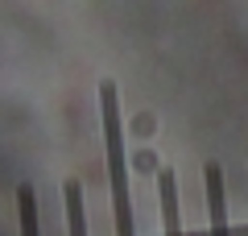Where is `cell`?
Wrapping results in <instances>:
<instances>
[{
	"label": "cell",
	"mask_w": 248,
	"mask_h": 236,
	"mask_svg": "<svg viewBox=\"0 0 248 236\" xmlns=\"http://www.w3.org/2000/svg\"><path fill=\"white\" fill-rule=\"evenodd\" d=\"M157 199H161V228H166V236H182V216H178V183H174V170H157Z\"/></svg>",
	"instance_id": "3957f363"
},
{
	"label": "cell",
	"mask_w": 248,
	"mask_h": 236,
	"mask_svg": "<svg viewBox=\"0 0 248 236\" xmlns=\"http://www.w3.org/2000/svg\"><path fill=\"white\" fill-rule=\"evenodd\" d=\"M99 120H104V145H108V183H112V216L116 236H137L133 228V195H128V162H124V129H120V96L116 83H99Z\"/></svg>",
	"instance_id": "6da1fadb"
},
{
	"label": "cell",
	"mask_w": 248,
	"mask_h": 236,
	"mask_svg": "<svg viewBox=\"0 0 248 236\" xmlns=\"http://www.w3.org/2000/svg\"><path fill=\"white\" fill-rule=\"evenodd\" d=\"M203 186H207L211 236H228V199H223V166H219V162H207V166H203Z\"/></svg>",
	"instance_id": "7a4b0ae2"
},
{
	"label": "cell",
	"mask_w": 248,
	"mask_h": 236,
	"mask_svg": "<svg viewBox=\"0 0 248 236\" xmlns=\"http://www.w3.org/2000/svg\"><path fill=\"white\" fill-rule=\"evenodd\" d=\"M17 216H21V236H42V228H37V195L29 183L17 186Z\"/></svg>",
	"instance_id": "5b68a950"
},
{
	"label": "cell",
	"mask_w": 248,
	"mask_h": 236,
	"mask_svg": "<svg viewBox=\"0 0 248 236\" xmlns=\"http://www.w3.org/2000/svg\"><path fill=\"white\" fill-rule=\"evenodd\" d=\"M62 207H66V236H87V203H83V186L75 178L62 183Z\"/></svg>",
	"instance_id": "277c9868"
}]
</instances>
